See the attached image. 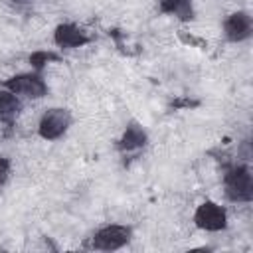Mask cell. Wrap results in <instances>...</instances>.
Instances as JSON below:
<instances>
[{
    "mask_svg": "<svg viewBox=\"0 0 253 253\" xmlns=\"http://www.w3.org/2000/svg\"><path fill=\"white\" fill-rule=\"evenodd\" d=\"M225 194L233 202H249L253 196V182L247 166H233L225 172Z\"/></svg>",
    "mask_w": 253,
    "mask_h": 253,
    "instance_id": "obj_1",
    "label": "cell"
},
{
    "mask_svg": "<svg viewBox=\"0 0 253 253\" xmlns=\"http://www.w3.org/2000/svg\"><path fill=\"white\" fill-rule=\"evenodd\" d=\"M71 125V115L67 109H49L42 121H40V136L45 140H55L59 138Z\"/></svg>",
    "mask_w": 253,
    "mask_h": 253,
    "instance_id": "obj_2",
    "label": "cell"
},
{
    "mask_svg": "<svg viewBox=\"0 0 253 253\" xmlns=\"http://www.w3.org/2000/svg\"><path fill=\"white\" fill-rule=\"evenodd\" d=\"M194 221L198 227L206 229V231H219L227 225V215L225 210L219 208L213 202H204L202 206H198L196 213H194Z\"/></svg>",
    "mask_w": 253,
    "mask_h": 253,
    "instance_id": "obj_3",
    "label": "cell"
},
{
    "mask_svg": "<svg viewBox=\"0 0 253 253\" xmlns=\"http://www.w3.org/2000/svg\"><path fill=\"white\" fill-rule=\"evenodd\" d=\"M6 89L16 93V95H24V97H30V99H40L45 95L47 87L45 83L42 81V77L38 75H30V73H22V75H14L10 77L6 83Z\"/></svg>",
    "mask_w": 253,
    "mask_h": 253,
    "instance_id": "obj_4",
    "label": "cell"
},
{
    "mask_svg": "<svg viewBox=\"0 0 253 253\" xmlns=\"http://www.w3.org/2000/svg\"><path fill=\"white\" fill-rule=\"evenodd\" d=\"M130 239V227L125 225H107L99 229L93 237V247L103 251H115L123 245H126Z\"/></svg>",
    "mask_w": 253,
    "mask_h": 253,
    "instance_id": "obj_5",
    "label": "cell"
},
{
    "mask_svg": "<svg viewBox=\"0 0 253 253\" xmlns=\"http://www.w3.org/2000/svg\"><path fill=\"white\" fill-rule=\"evenodd\" d=\"M225 38L231 42H241L251 36V16L247 12H233L223 24Z\"/></svg>",
    "mask_w": 253,
    "mask_h": 253,
    "instance_id": "obj_6",
    "label": "cell"
},
{
    "mask_svg": "<svg viewBox=\"0 0 253 253\" xmlns=\"http://www.w3.org/2000/svg\"><path fill=\"white\" fill-rule=\"evenodd\" d=\"M53 40L59 47H81L89 42L87 34L83 30H79L77 26H73V24H59L55 28Z\"/></svg>",
    "mask_w": 253,
    "mask_h": 253,
    "instance_id": "obj_7",
    "label": "cell"
},
{
    "mask_svg": "<svg viewBox=\"0 0 253 253\" xmlns=\"http://www.w3.org/2000/svg\"><path fill=\"white\" fill-rule=\"evenodd\" d=\"M146 144V132L138 126V125H128L126 126V130H125V134L121 136V140H119V148L121 150H138V148H142Z\"/></svg>",
    "mask_w": 253,
    "mask_h": 253,
    "instance_id": "obj_8",
    "label": "cell"
},
{
    "mask_svg": "<svg viewBox=\"0 0 253 253\" xmlns=\"http://www.w3.org/2000/svg\"><path fill=\"white\" fill-rule=\"evenodd\" d=\"M160 10L166 14H174L180 20L194 18V8L190 0H160Z\"/></svg>",
    "mask_w": 253,
    "mask_h": 253,
    "instance_id": "obj_9",
    "label": "cell"
},
{
    "mask_svg": "<svg viewBox=\"0 0 253 253\" xmlns=\"http://www.w3.org/2000/svg\"><path fill=\"white\" fill-rule=\"evenodd\" d=\"M20 111V101L12 91H0V121H10Z\"/></svg>",
    "mask_w": 253,
    "mask_h": 253,
    "instance_id": "obj_10",
    "label": "cell"
},
{
    "mask_svg": "<svg viewBox=\"0 0 253 253\" xmlns=\"http://www.w3.org/2000/svg\"><path fill=\"white\" fill-rule=\"evenodd\" d=\"M57 59H59V55L53 53V51H34V53L30 55V63H32V67H36V69H42V67H45L49 61H57Z\"/></svg>",
    "mask_w": 253,
    "mask_h": 253,
    "instance_id": "obj_11",
    "label": "cell"
},
{
    "mask_svg": "<svg viewBox=\"0 0 253 253\" xmlns=\"http://www.w3.org/2000/svg\"><path fill=\"white\" fill-rule=\"evenodd\" d=\"M8 174H10V162L6 158H0V186L8 180Z\"/></svg>",
    "mask_w": 253,
    "mask_h": 253,
    "instance_id": "obj_12",
    "label": "cell"
},
{
    "mask_svg": "<svg viewBox=\"0 0 253 253\" xmlns=\"http://www.w3.org/2000/svg\"><path fill=\"white\" fill-rule=\"evenodd\" d=\"M14 4H30V2H34V0H12Z\"/></svg>",
    "mask_w": 253,
    "mask_h": 253,
    "instance_id": "obj_13",
    "label": "cell"
}]
</instances>
